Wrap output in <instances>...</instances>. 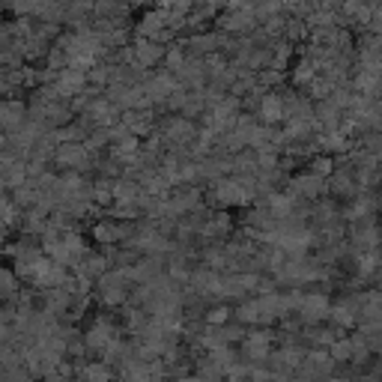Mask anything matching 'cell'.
Wrapping results in <instances>:
<instances>
[{"label":"cell","instance_id":"obj_1","mask_svg":"<svg viewBox=\"0 0 382 382\" xmlns=\"http://www.w3.org/2000/svg\"><path fill=\"white\" fill-rule=\"evenodd\" d=\"M87 376H90V379H96V382H105V379H108V370H105V367H90V370H87Z\"/></svg>","mask_w":382,"mask_h":382}]
</instances>
